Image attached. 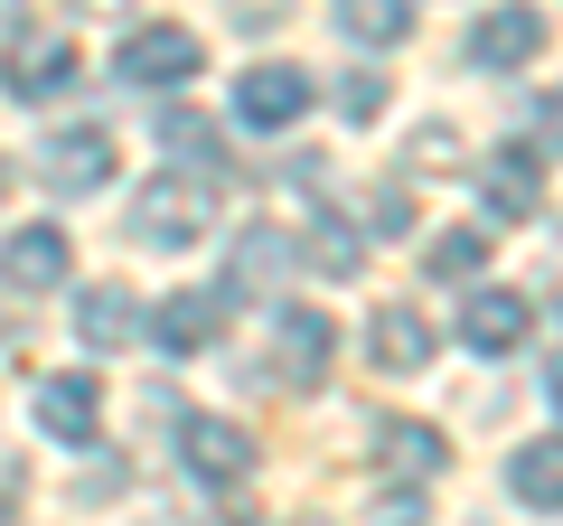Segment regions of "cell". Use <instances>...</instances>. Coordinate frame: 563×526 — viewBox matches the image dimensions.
Masks as SVG:
<instances>
[{"label":"cell","mask_w":563,"mask_h":526,"mask_svg":"<svg viewBox=\"0 0 563 526\" xmlns=\"http://www.w3.org/2000/svg\"><path fill=\"white\" fill-rule=\"evenodd\" d=\"M207 226H217V188H207V179H151L132 198V235L161 244V254H188Z\"/></svg>","instance_id":"6da1fadb"},{"label":"cell","mask_w":563,"mask_h":526,"mask_svg":"<svg viewBox=\"0 0 563 526\" xmlns=\"http://www.w3.org/2000/svg\"><path fill=\"white\" fill-rule=\"evenodd\" d=\"M198 66H207V47H198V29H179V20H151V29H132V39L113 47V76L141 85V95H151V85H188Z\"/></svg>","instance_id":"7a4b0ae2"},{"label":"cell","mask_w":563,"mask_h":526,"mask_svg":"<svg viewBox=\"0 0 563 526\" xmlns=\"http://www.w3.org/2000/svg\"><path fill=\"white\" fill-rule=\"evenodd\" d=\"M544 57V10H526V0H498L479 29H470V66L479 76H517V66Z\"/></svg>","instance_id":"3957f363"},{"label":"cell","mask_w":563,"mask_h":526,"mask_svg":"<svg viewBox=\"0 0 563 526\" xmlns=\"http://www.w3.org/2000/svg\"><path fill=\"white\" fill-rule=\"evenodd\" d=\"M310 95H320V85H310L301 66H254V76L235 85V122L244 132H282V122L310 113Z\"/></svg>","instance_id":"277c9868"},{"label":"cell","mask_w":563,"mask_h":526,"mask_svg":"<svg viewBox=\"0 0 563 526\" xmlns=\"http://www.w3.org/2000/svg\"><path fill=\"white\" fill-rule=\"evenodd\" d=\"M38 179L57 198H95L113 179V132H57V142H38Z\"/></svg>","instance_id":"5b68a950"},{"label":"cell","mask_w":563,"mask_h":526,"mask_svg":"<svg viewBox=\"0 0 563 526\" xmlns=\"http://www.w3.org/2000/svg\"><path fill=\"white\" fill-rule=\"evenodd\" d=\"M66 273H76L66 226H20V235L0 244V283H10V292H57Z\"/></svg>","instance_id":"8992f818"},{"label":"cell","mask_w":563,"mask_h":526,"mask_svg":"<svg viewBox=\"0 0 563 526\" xmlns=\"http://www.w3.org/2000/svg\"><path fill=\"white\" fill-rule=\"evenodd\" d=\"M282 273H301V244L282 235V226H244L235 254H225V302H254V292H273Z\"/></svg>","instance_id":"52a82bcc"},{"label":"cell","mask_w":563,"mask_h":526,"mask_svg":"<svg viewBox=\"0 0 563 526\" xmlns=\"http://www.w3.org/2000/svg\"><path fill=\"white\" fill-rule=\"evenodd\" d=\"M76 339L85 348H141L151 339V310H141L122 283H95V292H76Z\"/></svg>","instance_id":"ba28073f"},{"label":"cell","mask_w":563,"mask_h":526,"mask_svg":"<svg viewBox=\"0 0 563 526\" xmlns=\"http://www.w3.org/2000/svg\"><path fill=\"white\" fill-rule=\"evenodd\" d=\"M225 310H235L225 292H169V302L151 310V339H161L169 358H198V348L225 329Z\"/></svg>","instance_id":"9c48e42d"},{"label":"cell","mask_w":563,"mask_h":526,"mask_svg":"<svg viewBox=\"0 0 563 526\" xmlns=\"http://www.w3.org/2000/svg\"><path fill=\"white\" fill-rule=\"evenodd\" d=\"M366 358H376L385 376H413V366L432 358V320H422L413 302H376V320H366Z\"/></svg>","instance_id":"30bf717a"},{"label":"cell","mask_w":563,"mask_h":526,"mask_svg":"<svg viewBox=\"0 0 563 526\" xmlns=\"http://www.w3.org/2000/svg\"><path fill=\"white\" fill-rule=\"evenodd\" d=\"M179 451L198 480H244L254 470V442H244V424H217V414H188L179 424Z\"/></svg>","instance_id":"8fae6325"},{"label":"cell","mask_w":563,"mask_h":526,"mask_svg":"<svg viewBox=\"0 0 563 526\" xmlns=\"http://www.w3.org/2000/svg\"><path fill=\"white\" fill-rule=\"evenodd\" d=\"M517 339H526V292H470V310H461V348L507 358Z\"/></svg>","instance_id":"7c38bea8"},{"label":"cell","mask_w":563,"mask_h":526,"mask_svg":"<svg viewBox=\"0 0 563 526\" xmlns=\"http://www.w3.org/2000/svg\"><path fill=\"white\" fill-rule=\"evenodd\" d=\"M38 424L57 432V442H95V424H103L95 376H47V385H38Z\"/></svg>","instance_id":"4fadbf2b"},{"label":"cell","mask_w":563,"mask_h":526,"mask_svg":"<svg viewBox=\"0 0 563 526\" xmlns=\"http://www.w3.org/2000/svg\"><path fill=\"white\" fill-rule=\"evenodd\" d=\"M57 85H76V39H29L20 57H10V95L47 103Z\"/></svg>","instance_id":"5bb4252c"},{"label":"cell","mask_w":563,"mask_h":526,"mask_svg":"<svg viewBox=\"0 0 563 526\" xmlns=\"http://www.w3.org/2000/svg\"><path fill=\"white\" fill-rule=\"evenodd\" d=\"M376 451H385L395 480H432V470L451 461V442H442L432 424H376Z\"/></svg>","instance_id":"9a60e30c"},{"label":"cell","mask_w":563,"mask_h":526,"mask_svg":"<svg viewBox=\"0 0 563 526\" xmlns=\"http://www.w3.org/2000/svg\"><path fill=\"white\" fill-rule=\"evenodd\" d=\"M507 489H517L526 507H563V432H544V442H526L517 461H507Z\"/></svg>","instance_id":"2e32d148"},{"label":"cell","mask_w":563,"mask_h":526,"mask_svg":"<svg viewBox=\"0 0 563 526\" xmlns=\"http://www.w3.org/2000/svg\"><path fill=\"white\" fill-rule=\"evenodd\" d=\"M479 188H488V207H498V217H536V207H544V179H536V161H526V151H498V161L479 169Z\"/></svg>","instance_id":"e0dca14e"},{"label":"cell","mask_w":563,"mask_h":526,"mask_svg":"<svg viewBox=\"0 0 563 526\" xmlns=\"http://www.w3.org/2000/svg\"><path fill=\"white\" fill-rule=\"evenodd\" d=\"M339 29L357 47H404L413 39V0H339Z\"/></svg>","instance_id":"ac0fdd59"},{"label":"cell","mask_w":563,"mask_h":526,"mask_svg":"<svg viewBox=\"0 0 563 526\" xmlns=\"http://www.w3.org/2000/svg\"><path fill=\"white\" fill-rule=\"evenodd\" d=\"M291 244H301V254L320 263V273H357V263H366V235H357L347 217H329V207H320V217H310Z\"/></svg>","instance_id":"d6986e66"},{"label":"cell","mask_w":563,"mask_h":526,"mask_svg":"<svg viewBox=\"0 0 563 526\" xmlns=\"http://www.w3.org/2000/svg\"><path fill=\"white\" fill-rule=\"evenodd\" d=\"M282 366H291L301 385L329 366V320H320V310H282Z\"/></svg>","instance_id":"ffe728a7"},{"label":"cell","mask_w":563,"mask_h":526,"mask_svg":"<svg viewBox=\"0 0 563 526\" xmlns=\"http://www.w3.org/2000/svg\"><path fill=\"white\" fill-rule=\"evenodd\" d=\"M422 263H432V283H470V273L488 263V235H479V226H461V235H432V254H422Z\"/></svg>","instance_id":"44dd1931"},{"label":"cell","mask_w":563,"mask_h":526,"mask_svg":"<svg viewBox=\"0 0 563 526\" xmlns=\"http://www.w3.org/2000/svg\"><path fill=\"white\" fill-rule=\"evenodd\" d=\"M161 142L188 151V161H217V122H207V113H169V122H161Z\"/></svg>","instance_id":"7402d4cb"},{"label":"cell","mask_w":563,"mask_h":526,"mask_svg":"<svg viewBox=\"0 0 563 526\" xmlns=\"http://www.w3.org/2000/svg\"><path fill=\"white\" fill-rule=\"evenodd\" d=\"M339 113H347V122H376V113H385V76H347V85H339Z\"/></svg>","instance_id":"603a6c76"},{"label":"cell","mask_w":563,"mask_h":526,"mask_svg":"<svg viewBox=\"0 0 563 526\" xmlns=\"http://www.w3.org/2000/svg\"><path fill=\"white\" fill-rule=\"evenodd\" d=\"M376 526H422V498H413V489H404V498H385V507H376Z\"/></svg>","instance_id":"cb8c5ba5"},{"label":"cell","mask_w":563,"mask_h":526,"mask_svg":"<svg viewBox=\"0 0 563 526\" xmlns=\"http://www.w3.org/2000/svg\"><path fill=\"white\" fill-rule=\"evenodd\" d=\"M20 507V461H0V517Z\"/></svg>","instance_id":"d4e9b609"},{"label":"cell","mask_w":563,"mask_h":526,"mask_svg":"<svg viewBox=\"0 0 563 526\" xmlns=\"http://www.w3.org/2000/svg\"><path fill=\"white\" fill-rule=\"evenodd\" d=\"M536 122H544V142H554V151H563V95H554V103H544V113H536Z\"/></svg>","instance_id":"484cf974"},{"label":"cell","mask_w":563,"mask_h":526,"mask_svg":"<svg viewBox=\"0 0 563 526\" xmlns=\"http://www.w3.org/2000/svg\"><path fill=\"white\" fill-rule=\"evenodd\" d=\"M544 395H554V405H563V358H554V366H544Z\"/></svg>","instance_id":"4316f807"},{"label":"cell","mask_w":563,"mask_h":526,"mask_svg":"<svg viewBox=\"0 0 563 526\" xmlns=\"http://www.w3.org/2000/svg\"><path fill=\"white\" fill-rule=\"evenodd\" d=\"M76 10H132V0H76Z\"/></svg>","instance_id":"83f0119b"},{"label":"cell","mask_w":563,"mask_h":526,"mask_svg":"<svg viewBox=\"0 0 563 526\" xmlns=\"http://www.w3.org/2000/svg\"><path fill=\"white\" fill-rule=\"evenodd\" d=\"M0 198H10V161H0Z\"/></svg>","instance_id":"f1b7e54d"}]
</instances>
